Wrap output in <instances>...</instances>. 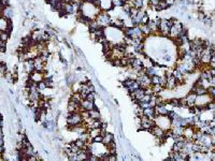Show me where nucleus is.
<instances>
[{
    "instance_id": "obj_21",
    "label": "nucleus",
    "mask_w": 215,
    "mask_h": 161,
    "mask_svg": "<svg viewBox=\"0 0 215 161\" xmlns=\"http://www.w3.org/2000/svg\"><path fill=\"white\" fill-rule=\"evenodd\" d=\"M143 115L147 116V117L151 118V119H155V117H156L155 108H151V106H149V108H143Z\"/></svg>"
},
{
    "instance_id": "obj_30",
    "label": "nucleus",
    "mask_w": 215,
    "mask_h": 161,
    "mask_svg": "<svg viewBox=\"0 0 215 161\" xmlns=\"http://www.w3.org/2000/svg\"><path fill=\"white\" fill-rule=\"evenodd\" d=\"M169 103H170L173 108H180V99H179V98H174V99L169 100Z\"/></svg>"
},
{
    "instance_id": "obj_37",
    "label": "nucleus",
    "mask_w": 215,
    "mask_h": 161,
    "mask_svg": "<svg viewBox=\"0 0 215 161\" xmlns=\"http://www.w3.org/2000/svg\"><path fill=\"white\" fill-rule=\"evenodd\" d=\"M85 99L91 100V101H95V93H88L87 96H86V98H85Z\"/></svg>"
},
{
    "instance_id": "obj_6",
    "label": "nucleus",
    "mask_w": 215,
    "mask_h": 161,
    "mask_svg": "<svg viewBox=\"0 0 215 161\" xmlns=\"http://www.w3.org/2000/svg\"><path fill=\"white\" fill-rule=\"evenodd\" d=\"M66 121H67L68 126H75V125L83 123V118H82L80 112H74V113H69Z\"/></svg>"
},
{
    "instance_id": "obj_28",
    "label": "nucleus",
    "mask_w": 215,
    "mask_h": 161,
    "mask_svg": "<svg viewBox=\"0 0 215 161\" xmlns=\"http://www.w3.org/2000/svg\"><path fill=\"white\" fill-rule=\"evenodd\" d=\"M9 38H10V31H0V40L6 42V41L9 40Z\"/></svg>"
},
{
    "instance_id": "obj_12",
    "label": "nucleus",
    "mask_w": 215,
    "mask_h": 161,
    "mask_svg": "<svg viewBox=\"0 0 215 161\" xmlns=\"http://www.w3.org/2000/svg\"><path fill=\"white\" fill-rule=\"evenodd\" d=\"M150 132L153 134L155 137H157V139H160V140H162V141H165L166 140V131L164 130L162 128L159 127V126H157V125H155V126L151 129Z\"/></svg>"
},
{
    "instance_id": "obj_8",
    "label": "nucleus",
    "mask_w": 215,
    "mask_h": 161,
    "mask_svg": "<svg viewBox=\"0 0 215 161\" xmlns=\"http://www.w3.org/2000/svg\"><path fill=\"white\" fill-rule=\"evenodd\" d=\"M155 126V121L154 119H151L145 115H142L141 116V123H140V129L142 130H147L151 131V129Z\"/></svg>"
},
{
    "instance_id": "obj_38",
    "label": "nucleus",
    "mask_w": 215,
    "mask_h": 161,
    "mask_svg": "<svg viewBox=\"0 0 215 161\" xmlns=\"http://www.w3.org/2000/svg\"><path fill=\"white\" fill-rule=\"evenodd\" d=\"M166 3L168 4V6L170 8V6H173L175 4V2H176V0H165Z\"/></svg>"
},
{
    "instance_id": "obj_20",
    "label": "nucleus",
    "mask_w": 215,
    "mask_h": 161,
    "mask_svg": "<svg viewBox=\"0 0 215 161\" xmlns=\"http://www.w3.org/2000/svg\"><path fill=\"white\" fill-rule=\"evenodd\" d=\"M169 112H170V111H169L168 108H167V106H166V103H165V104H159V105L155 106L156 115H168Z\"/></svg>"
},
{
    "instance_id": "obj_24",
    "label": "nucleus",
    "mask_w": 215,
    "mask_h": 161,
    "mask_svg": "<svg viewBox=\"0 0 215 161\" xmlns=\"http://www.w3.org/2000/svg\"><path fill=\"white\" fill-rule=\"evenodd\" d=\"M102 132V129L101 128H93V129H89L88 130V133H89V136H91V139L93 140L94 137H96V136L100 135Z\"/></svg>"
},
{
    "instance_id": "obj_43",
    "label": "nucleus",
    "mask_w": 215,
    "mask_h": 161,
    "mask_svg": "<svg viewBox=\"0 0 215 161\" xmlns=\"http://www.w3.org/2000/svg\"><path fill=\"white\" fill-rule=\"evenodd\" d=\"M2 126H3V121H2V118H0V127L2 128Z\"/></svg>"
},
{
    "instance_id": "obj_41",
    "label": "nucleus",
    "mask_w": 215,
    "mask_h": 161,
    "mask_svg": "<svg viewBox=\"0 0 215 161\" xmlns=\"http://www.w3.org/2000/svg\"><path fill=\"white\" fill-rule=\"evenodd\" d=\"M3 152H4V147L0 146V155H3Z\"/></svg>"
},
{
    "instance_id": "obj_4",
    "label": "nucleus",
    "mask_w": 215,
    "mask_h": 161,
    "mask_svg": "<svg viewBox=\"0 0 215 161\" xmlns=\"http://www.w3.org/2000/svg\"><path fill=\"white\" fill-rule=\"evenodd\" d=\"M154 121H155V125L162 128L165 131L171 129V118L168 115H156Z\"/></svg>"
},
{
    "instance_id": "obj_9",
    "label": "nucleus",
    "mask_w": 215,
    "mask_h": 161,
    "mask_svg": "<svg viewBox=\"0 0 215 161\" xmlns=\"http://www.w3.org/2000/svg\"><path fill=\"white\" fill-rule=\"evenodd\" d=\"M137 80H138V83L140 84V87H142V88H146V87L152 86L151 76L150 75H147L146 73H141V74H138Z\"/></svg>"
},
{
    "instance_id": "obj_22",
    "label": "nucleus",
    "mask_w": 215,
    "mask_h": 161,
    "mask_svg": "<svg viewBox=\"0 0 215 161\" xmlns=\"http://www.w3.org/2000/svg\"><path fill=\"white\" fill-rule=\"evenodd\" d=\"M191 91L196 93L197 96H201V95H206V93H208L206 88H204V87H202V86H198V85H194Z\"/></svg>"
},
{
    "instance_id": "obj_42",
    "label": "nucleus",
    "mask_w": 215,
    "mask_h": 161,
    "mask_svg": "<svg viewBox=\"0 0 215 161\" xmlns=\"http://www.w3.org/2000/svg\"><path fill=\"white\" fill-rule=\"evenodd\" d=\"M211 83H212V85H214V86H215V75H214V76H212V80H211Z\"/></svg>"
},
{
    "instance_id": "obj_29",
    "label": "nucleus",
    "mask_w": 215,
    "mask_h": 161,
    "mask_svg": "<svg viewBox=\"0 0 215 161\" xmlns=\"http://www.w3.org/2000/svg\"><path fill=\"white\" fill-rule=\"evenodd\" d=\"M81 86H82V83H80V82H74V83H72V91H73V93H79Z\"/></svg>"
},
{
    "instance_id": "obj_3",
    "label": "nucleus",
    "mask_w": 215,
    "mask_h": 161,
    "mask_svg": "<svg viewBox=\"0 0 215 161\" xmlns=\"http://www.w3.org/2000/svg\"><path fill=\"white\" fill-rule=\"evenodd\" d=\"M175 19H161L159 22V29L158 33L161 34L162 37H169V31L171 28L172 24L174 23Z\"/></svg>"
},
{
    "instance_id": "obj_7",
    "label": "nucleus",
    "mask_w": 215,
    "mask_h": 161,
    "mask_svg": "<svg viewBox=\"0 0 215 161\" xmlns=\"http://www.w3.org/2000/svg\"><path fill=\"white\" fill-rule=\"evenodd\" d=\"M123 85L124 87L127 89L128 93H132L134 90L138 89V88H140V84L138 83L137 80H134V78H126V80L123 82Z\"/></svg>"
},
{
    "instance_id": "obj_17",
    "label": "nucleus",
    "mask_w": 215,
    "mask_h": 161,
    "mask_svg": "<svg viewBox=\"0 0 215 161\" xmlns=\"http://www.w3.org/2000/svg\"><path fill=\"white\" fill-rule=\"evenodd\" d=\"M95 106V101H91L87 99H83L81 102V112L82 111H91Z\"/></svg>"
},
{
    "instance_id": "obj_32",
    "label": "nucleus",
    "mask_w": 215,
    "mask_h": 161,
    "mask_svg": "<svg viewBox=\"0 0 215 161\" xmlns=\"http://www.w3.org/2000/svg\"><path fill=\"white\" fill-rule=\"evenodd\" d=\"M112 1H113V6L114 8H122L125 3L123 0H112Z\"/></svg>"
},
{
    "instance_id": "obj_27",
    "label": "nucleus",
    "mask_w": 215,
    "mask_h": 161,
    "mask_svg": "<svg viewBox=\"0 0 215 161\" xmlns=\"http://www.w3.org/2000/svg\"><path fill=\"white\" fill-rule=\"evenodd\" d=\"M139 27H140L141 31H142V33H143L144 36H149V34H151V30H150V28H149V25H147V24H140Z\"/></svg>"
},
{
    "instance_id": "obj_40",
    "label": "nucleus",
    "mask_w": 215,
    "mask_h": 161,
    "mask_svg": "<svg viewBox=\"0 0 215 161\" xmlns=\"http://www.w3.org/2000/svg\"><path fill=\"white\" fill-rule=\"evenodd\" d=\"M1 4H2V8L10 6V4H9V0H1Z\"/></svg>"
},
{
    "instance_id": "obj_18",
    "label": "nucleus",
    "mask_w": 215,
    "mask_h": 161,
    "mask_svg": "<svg viewBox=\"0 0 215 161\" xmlns=\"http://www.w3.org/2000/svg\"><path fill=\"white\" fill-rule=\"evenodd\" d=\"M165 88H168L170 90L178 88V80H176V78L173 75H170V76L167 78V84H166Z\"/></svg>"
},
{
    "instance_id": "obj_14",
    "label": "nucleus",
    "mask_w": 215,
    "mask_h": 161,
    "mask_svg": "<svg viewBox=\"0 0 215 161\" xmlns=\"http://www.w3.org/2000/svg\"><path fill=\"white\" fill-rule=\"evenodd\" d=\"M99 8L101 11L111 12L113 10V1L112 0H99Z\"/></svg>"
},
{
    "instance_id": "obj_15",
    "label": "nucleus",
    "mask_w": 215,
    "mask_h": 161,
    "mask_svg": "<svg viewBox=\"0 0 215 161\" xmlns=\"http://www.w3.org/2000/svg\"><path fill=\"white\" fill-rule=\"evenodd\" d=\"M34 70L44 72V70L46 69V62H44L43 60L40 58V56H37V57L34 59Z\"/></svg>"
},
{
    "instance_id": "obj_19",
    "label": "nucleus",
    "mask_w": 215,
    "mask_h": 161,
    "mask_svg": "<svg viewBox=\"0 0 215 161\" xmlns=\"http://www.w3.org/2000/svg\"><path fill=\"white\" fill-rule=\"evenodd\" d=\"M196 98H197V95L195 93H193V91H190L189 93H187V96L185 97L186 103H187V108H193V106H195Z\"/></svg>"
},
{
    "instance_id": "obj_33",
    "label": "nucleus",
    "mask_w": 215,
    "mask_h": 161,
    "mask_svg": "<svg viewBox=\"0 0 215 161\" xmlns=\"http://www.w3.org/2000/svg\"><path fill=\"white\" fill-rule=\"evenodd\" d=\"M37 86H38V89H39V91H40V93L42 91V90L45 89V88H47L46 83H45L44 80H42V82H40V83H38Z\"/></svg>"
},
{
    "instance_id": "obj_5",
    "label": "nucleus",
    "mask_w": 215,
    "mask_h": 161,
    "mask_svg": "<svg viewBox=\"0 0 215 161\" xmlns=\"http://www.w3.org/2000/svg\"><path fill=\"white\" fill-rule=\"evenodd\" d=\"M184 30L185 28L183 24L178 22V21H174V23L172 24L171 28H170V31H169V38L172 39V40H175L184 32Z\"/></svg>"
},
{
    "instance_id": "obj_44",
    "label": "nucleus",
    "mask_w": 215,
    "mask_h": 161,
    "mask_svg": "<svg viewBox=\"0 0 215 161\" xmlns=\"http://www.w3.org/2000/svg\"><path fill=\"white\" fill-rule=\"evenodd\" d=\"M60 1H62V2H70L71 0H60Z\"/></svg>"
},
{
    "instance_id": "obj_31",
    "label": "nucleus",
    "mask_w": 215,
    "mask_h": 161,
    "mask_svg": "<svg viewBox=\"0 0 215 161\" xmlns=\"http://www.w3.org/2000/svg\"><path fill=\"white\" fill-rule=\"evenodd\" d=\"M8 71V68H6V62L1 61L0 62V74L4 75V73Z\"/></svg>"
},
{
    "instance_id": "obj_2",
    "label": "nucleus",
    "mask_w": 215,
    "mask_h": 161,
    "mask_svg": "<svg viewBox=\"0 0 215 161\" xmlns=\"http://www.w3.org/2000/svg\"><path fill=\"white\" fill-rule=\"evenodd\" d=\"M96 22L98 23V25L100 27L106 28L111 26L112 24V16L110 15V12H106V11H100L99 14L97 15L96 17Z\"/></svg>"
},
{
    "instance_id": "obj_1",
    "label": "nucleus",
    "mask_w": 215,
    "mask_h": 161,
    "mask_svg": "<svg viewBox=\"0 0 215 161\" xmlns=\"http://www.w3.org/2000/svg\"><path fill=\"white\" fill-rule=\"evenodd\" d=\"M100 11L99 0H83L80 6V13L91 21L96 19Z\"/></svg>"
},
{
    "instance_id": "obj_11",
    "label": "nucleus",
    "mask_w": 215,
    "mask_h": 161,
    "mask_svg": "<svg viewBox=\"0 0 215 161\" xmlns=\"http://www.w3.org/2000/svg\"><path fill=\"white\" fill-rule=\"evenodd\" d=\"M44 78H45V74H44V72L42 71H37V70H34V71H32L29 74V80H31V82H34V83H40V82H42V80H44Z\"/></svg>"
},
{
    "instance_id": "obj_25",
    "label": "nucleus",
    "mask_w": 215,
    "mask_h": 161,
    "mask_svg": "<svg viewBox=\"0 0 215 161\" xmlns=\"http://www.w3.org/2000/svg\"><path fill=\"white\" fill-rule=\"evenodd\" d=\"M169 6H168V4L166 3L165 0H162V1L158 2L155 6H154V9H155L156 11H159V12H160V11H164V10H167Z\"/></svg>"
},
{
    "instance_id": "obj_35",
    "label": "nucleus",
    "mask_w": 215,
    "mask_h": 161,
    "mask_svg": "<svg viewBox=\"0 0 215 161\" xmlns=\"http://www.w3.org/2000/svg\"><path fill=\"white\" fill-rule=\"evenodd\" d=\"M6 42H4V41L0 40V53H4L6 50Z\"/></svg>"
},
{
    "instance_id": "obj_16",
    "label": "nucleus",
    "mask_w": 215,
    "mask_h": 161,
    "mask_svg": "<svg viewBox=\"0 0 215 161\" xmlns=\"http://www.w3.org/2000/svg\"><path fill=\"white\" fill-rule=\"evenodd\" d=\"M11 29V22L9 19L4 16H0V31H10Z\"/></svg>"
},
{
    "instance_id": "obj_23",
    "label": "nucleus",
    "mask_w": 215,
    "mask_h": 161,
    "mask_svg": "<svg viewBox=\"0 0 215 161\" xmlns=\"http://www.w3.org/2000/svg\"><path fill=\"white\" fill-rule=\"evenodd\" d=\"M89 112V116L93 120H97V119H101V115H100V112L97 110L96 108H94L93 110H91Z\"/></svg>"
},
{
    "instance_id": "obj_45",
    "label": "nucleus",
    "mask_w": 215,
    "mask_h": 161,
    "mask_svg": "<svg viewBox=\"0 0 215 161\" xmlns=\"http://www.w3.org/2000/svg\"><path fill=\"white\" fill-rule=\"evenodd\" d=\"M0 118H2V115H1V113H0Z\"/></svg>"
},
{
    "instance_id": "obj_36",
    "label": "nucleus",
    "mask_w": 215,
    "mask_h": 161,
    "mask_svg": "<svg viewBox=\"0 0 215 161\" xmlns=\"http://www.w3.org/2000/svg\"><path fill=\"white\" fill-rule=\"evenodd\" d=\"M93 142H95V143H102V134H100V135L96 136V137H94Z\"/></svg>"
},
{
    "instance_id": "obj_34",
    "label": "nucleus",
    "mask_w": 215,
    "mask_h": 161,
    "mask_svg": "<svg viewBox=\"0 0 215 161\" xmlns=\"http://www.w3.org/2000/svg\"><path fill=\"white\" fill-rule=\"evenodd\" d=\"M159 80H160V76H159V75H153V76L151 78L152 85H157V84H159Z\"/></svg>"
},
{
    "instance_id": "obj_13",
    "label": "nucleus",
    "mask_w": 215,
    "mask_h": 161,
    "mask_svg": "<svg viewBox=\"0 0 215 161\" xmlns=\"http://www.w3.org/2000/svg\"><path fill=\"white\" fill-rule=\"evenodd\" d=\"M196 131V128L194 127L193 125H187L184 127V131H183V136L187 141H193V135Z\"/></svg>"
},
{
    "instance_id": "obj_26",
    "label": "nucleus",
    "mask_w": 215,
    "mask_h": 161,
    "mask_svg": "<svg viewBox=\"0 0 215 161\" xmlns=\"http://www.w3.org/2000/svg\"><path fill=\"white\" fill-rule=\"evenodd\" d=\"M12 14H13V10L10 6H4L2 9V16H4L6 19H10V17L12 16Z\"/></svg>"
},
{
    "instance_id": "obj_46",
    "label": "nucleus",
    "mask_w": 215,
    "mask_h": 161,
    "mask_svg": "<svg viewBox=\"0 0 215 161\" xmlns=\"http://www.w3.org/2000/svg\"><path fill=\"white\" fill-rule=\"evenodd\" d=\"M123 1H124V2H127V1H128V0H123Z\"/></svg>"
},
{
    "instance_id": "obj_10",
    "label": "nucleus",
    "mask_w": 215,
    "mask_h": 161,
    "mask_svg": "<svg viewBox=\"0 0 215 161\" xmlns=\"http://www.w3.org/2000/svg\"><path fill=\"white\" fill-rule=\"evenodd\" d=\"M101 134H102V143L106 147L115 146L114 145V135L112 133H109V132H106L104 130H102Z\"/></svg>"
},
{
    "instance_id": "obj_39",
    "label": "nucleus",
    "mask_w": 215,
    "mask_h": 161,
    "mask_svg": "<svg viewBox=\"0 0 215 161\" xmlns=\"http://www.w3.org/2000/svg\"><path fill=\"white\" fill-rule=\"evenodd\" d=\"M160 1H162V0H149V2H150L152 8H154V6H155L158 2H160Z\"/></svg>"
}]
</instances>
